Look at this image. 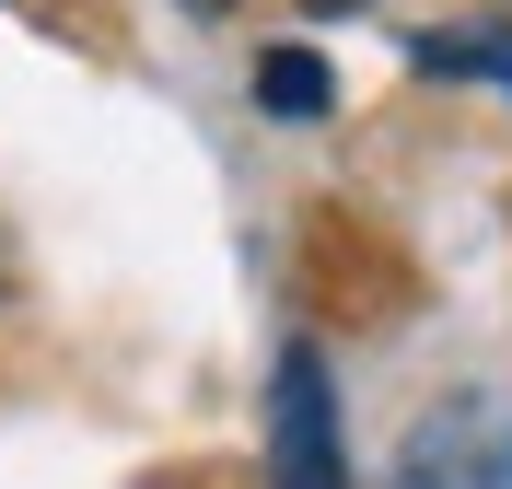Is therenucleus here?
I'll use <instances>...</instances> for the list:
<instances>
[{
  "label": "nucleus",
  "instance_id": "nucleus-4",
  "mask_svg": "<svg viewBox=\"0 0 512 489\" xmlns=\"http://www.w3.org/2000/svg\"><path fill=\"white\" fill-rule=\"evenodd\" d=\"M198 12H222V0H198Z\"/></svg>",
  "mask_w": 512,
  "mask_h": 489
},
{
  "label": "nucleus",
  "instance_id": "nucleus-3",
  "mask_svg": "<svg viewBox=\"0 0 512 489\" xmlns=\"http://www.w3.org/2000/svg\"><path fill=\"white\" fill-rule=\"evenodd\" d=\"M256 94H268V117H315V105H326V70L303 59V47H268V59H256Z\"/></svg>",
  "mask_w": 512,
  "mask_h": 489
},
{
  "label": "nucleus",
  "instance_id": "nucleus-1",
  "mask_svg": "<svg viewBox=\"0 0 512 489\" xmlns=\"http://www.w3.org/2000/svg\"><path fill=\"white\" fill-rule=\"evenodd\" d=\"M268 489H350L338 466V385L315 350H280L268 373Z\"/></svg>",
  "mask_w": 512,
  "mask_h": 489
},
{
  "label": "nucleus",
  "instance_id": "nucleus-2",
  "mask_svg": "<svg viewBox=\"0 0 512 489\" xmlns=\"http://www.w3.org/2000/svg\"><path fill=\"white\" fill-rule=\"evenodd\" d=\"M396 489H512V408H443Z\"/></svg>",
  "mask_w": 512,
  "mask_h": 489
}]
</instances>
